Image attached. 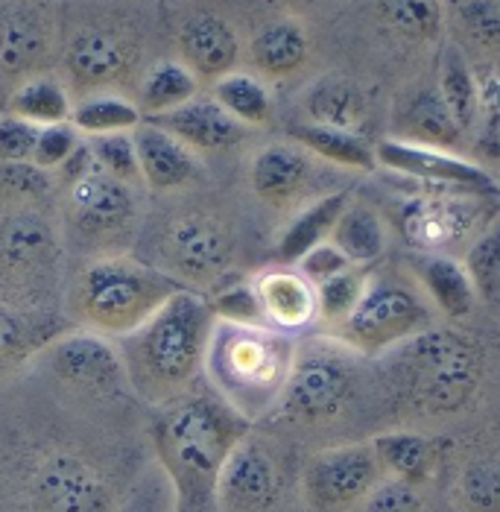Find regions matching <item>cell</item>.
<instances>
[{"instance_id":"cell-1","label":"cell","mask_w":500,"mask_h":512,"mask_svg":"<svg viewBox=\"0 0 500 512\" xmlns=\"http://www.w3.org/2000/svg\"><path fill=\"white\" fill-rule=\"evenodd\" d=\"M214 322L211 302L179 287L141 328L115 340L129 390L153 407H167L193 393L205 375Z\"/></svg>"},{"instance_id":"cell-2","label":"cell","mask_w":500,"mask_h":512,"mask_svg":"<svg viewBox=\"0 0 500 512\" xmlns=\"http://www.w3.org/2000/svg\"><path fill=\"white\" fill-rule=\"evenodd\" d=\"M252 431V422L237 413L214 390H193L161 407L153 439L158 463L173 477L179 498L202 504L214 498V483L234 445Z\"/></svg>"},{"instance_id":"cell-3","label":"cell","mask_w":500,"mask_h":512,"mask_svg":"<svg viewBox=\"0 0 500 512\" xmlns=\"http://www.w3.org/2000/svg\"><path fill=\"white\" fill-rule=\"evenodd\" d=\"M179 287L155 264L123 252L91 255L71 276L65 308L82 331L120 340L141 328Z\"/></svg>"},{"instance_id":"cell-4","label":"cell","mask_w":500,"mask_h":512,"mask_svg":"<svg viewBox=\"0 0 500 512\" xmlns=\"http://www.w3.org/2000/svg\"><path fill=\"white\" fill-rule=\"evenodd\" d=\"M296 343L290 334L270 325L214 322L205 375L217 395H223L249 422L270 416L284 390Z\"/></svg>"},{"instance_id":"cell-5","label":"cell","mask_w":500,"mask_h":512,"mask_svg":"<svg viewBox=\"0 0 500 512\" xmlns=\"http://www.w3.org/2000/svg\"><path fill=\"white\" fill-rule=\"evenodd\" d=\"M389 366L427 413H457L480 387L483 360L477 346L448 328H427L389 349Z\"/></svg>"},{"instance_id":"cell-6","label":"cell","mask_w":500,"mask_h":512,"mask_svg":"<svg viewBox=\"0 0 500 512\" xmlns=\"http://www.w3.org/2000/svg\"><path fill=\"white\" fill-rule=\"evenodd\" d=\"M65 176V223L68 235L94 255L120 252L141 223L135 185H126L94 164L88 144H79L71 161L59 170Z\"/></svg>"},{"instance_id":"cell-7","label":"cell","mask_w":500,"mask_h":512,"mask_svg":"<svg viewBox=\"0 0 500 512\" xmlns=\"http://www.w3.org/2000/svg\"><path fill=\"white\" fill-rule=\"evenodd\" d=\"M155 267L182 287H226L237 264V237L208 208H182L155 235Z\"/></svg>"},{"instance_id":"cell-8","label":"cell","mask_w":500,"mask_h":512,"mask_svg":"<svg viewBox=\"0 0 500 512\" xmlns=\"http://www.w3.org/2000/svg\"><path fill=\"white\" fill-rule=\"evenodd\" d=\"M346 343L310 340L296 349L284 390L272 407V419L287 425L316 428L334 422L354 387V363Z\"/></svg>"},{"instance_id":"cell-9","label":"cell","mask_w":500,"mask_h":512,"mask_svg":"<svg viewBox=\"0 0 500 512\" xmlns=\"http://www.w3.org/2000/svg\"><path fill=\"white\" fill-rule=\"evenodd\" d=\"M433 328V305L410 281L392 276H366L360 302L337 328L340 343L357 355H386L410 337Z\"/></svg>"},{"instance_id":"cell-10","label":"cell","mask_w":500,"mask_h":512,"mask_svg":"<svg viewBox=\"0 0 500 512\" xmlns=\"http://www.w3.org/2000/svg\"><path fill=\"white\" fill-rule=\"evenodd\" d=\"M62 243L39 205H15L0 217V293L41 308L39 296L59 273Z\"/></svg>"},{"instance_id":"cell-11","label":"cell","mask_w":500,"mask_h":512,"mask_svg":"<svg viewBox=\"0 0 500 512\" xmlns=\"http://www.w3.org/2000/svg\"><path fill=\"white\" fill-rule=\"evenodd\" d=\"M384 480L369 442L331 445L310 454L302 469V498L310 512H351Z\"/></svg>"},{"instance_id":"cell-12","label":"cell","mask_w":500,"mask_h":512,"mask_svg":"<svg viewBox=\"0 0 500 512\" xmlns=\"http://www.w3.org/2000/svg\"><path fill=\"white\" fill-rule=\"evenodd\" d=\"M33 360L71 393L109 398L129 387L115 340L82 328L59 331Z\"/></svg>"},{"instance_id":"cell-13","label":"cell","mask_w":500,"mask_h":512,"mask_svg":"<svg viewBox=\"0 0 500 512\" xmlns=\"http://www.w3.org/2000/svg\"><path fill=\"white\" fill-rule=\"evenodd\" d=\"M489 199L468 191H439L416 194L395 208V220L407 243L419 252H445L468 237H477L489 223L483 214L489 211Z\"/></svg>"},{"instance_id":"cell-14","label":"cell","mask_w":500,"mask_h":512,"mask_svg":"<svg viewBox=\"0 0 500 512\" xmlns=\"http://www.w3.org/2000/svg\"><path fill=\"white\" fill-rule=\"evenodd\" d=\"M36 512H112L103 472L74 451H47L27 480Z\"/></svg>"},{"instance_id":"cell-15","label":"cell","mask_w":500,"mask_h":512,"mask_svg":"<svg viewBox=\"0 0 500 512\" xmlns=\"http://www.w3.org/2000/svg\"><path fill=\"white\" fill-rule=\"evenodd\" d=\"M284 492V474L272 448L258 434L243 436L214 483L220 512H270Z\"/></svg>"},{"instance_id":"cell-16","label":"cell","mask_w":500,"mask_h":512,"mask_svg":"<svg viewBox=\"0 0 500 512\" xmlns=\"http://www.w3.org/2000/svg\"><path fill=\"white\" fill-rule=\"evenodd\" d=\"M375 158H378V167H386L398 176L416 179L424 185H436L445 191L483 194V197L500 194V185L489 176L486 167L457 153L439 150V147L416 144L407 138H386L375 147Z\"/></svg>"},{"instance_id":"cell-17","label":"cell","mask_w":500,"mask_h":512,"mask_svg":"<svg viewBox=\"0 0 500 512\" xmlns=\"http://www.w3.org/2000/svg\"><path fill=\"white\" fill-rule=\"evenodd\" d=\"M68 82L79 91H112L138 68V44L112 24H91L71 36L62 53Z\"/></svg>"},{"instance_id":"cell-18","label":"cell","mask_w":500,"mask_h":512,"mask_svg":"<svg viewBox=\"0 0 500 512\" xmlns=\"http://www.w3.org/2000/svg\"><path fill=\"white\" fill-rule=\"evenodd\" d=\"M316 158L299 144H267L258 150L249 164L252 194L270 208H293L299 205L313 185Z\"/></svg>"},{"instance_id":"cell-19","label":"cell","mask_w":500,"mask_h":512,"mask_svg":"<svg viewBox=\"0 0 500 512\" xmlns=\"http://www.w3.org/2000/svg\"><path fill=\"white\" fill-rule=\"evenodd\" d=\"M179 59L196 79L217 82L231 71H237L240 62V39L229 21H223L214 12H193L182 21L179 36Z\"/></svg>"},{"instance_id":"cell-20","label":"cell","mask_w":500,"mask_h":512,"mask_svg":"<svg viewBox=\"0 0 500 512\" xmlns=\"http://www.w3.org/2000/svg\"><path fill=\"white\" fill-rule=\"evenodd\" d=\"M50 24L30 3L0 9V79L39 77L50 56Z\"/></svg>"},{"instance_id":"cell-21","label":"cell","mask_w":500,"mask_h":512,"mask_svg":"<svg viewBox=\"0 0 500 512\" xmlns=\"http://www.w3.org/2000/svg\"><path fill=\"white\" fill-rule=\"evenodd\" d=\"M255 296L261 302L264 322L275 331H302L319 319L316 287L293 267H272L252 281Z\"/></svg>"},{"instance_id":"cell-22","label":"cell","mask_w":500,"mask_h":512,"mask_svg":"<svg viewBox=\"0 0 500 512\" xmlns=\"http://www.w3.org/2000/svg\"><path fill=\"white\" fill-rule=\"evenodd\" d=\"M147 120L161 126L164 132H170L191 153L193 150L223 153V150H231L234 144H240V138H243V126L214 100H191L173 112H164V115Z\"/></svg>"},{"instance_id":"cell-23","label":"cell","mask_w":500,"mask_h":512,"mask_svg":"<svg viewBox=\"0 0 500 512\" xmlns=\"http://www.w3.org/2000/svg\"><path fill=\"white\" fill-rule=\"evenodd\" d=\"M132 141L138 150L141 182L155 194L179 191L196 176V158L191 150L147 118L132 129Z\"/></svg>"},{"instance_id":"cell-24","label":"cell","mask_w":500,"mask_h":512,"mask_svg":"<svg viewBox=\"0 0 500 512\" xmlns=\"http://www.w3.org/2000/svg\"><path fill=\"white\" fill-rule=\"evenodd\" d=\"M407 267L419 281L427 302L448 319H465L477 308V290L465 273V264L445 252H413Z\"/></svg>"},{"instance_id":"cell-25","label":"cell","mask_w":500,"mask_h":512,"mask_svg":"<svg viewBox=\"0 0 500 512\" xmlns=\"http://www.w3.org/2000/svg\"><path fill=\"white\" fill-rule=\"evenodd\" d=\"M56 334V316L0 293V375H9L33 360Z\"/></svg>"},{"instance_id":"cell-26","label":"cell","mask_w":500,"mask_h":512,"mask_svg":"<svg viewBox=\"0 0 500 512\" xmlns=\"http://www.w3.org/2000/svg\"><path fill=\"white\" fill-rule=\"evenodd\" d=\"M310 56L308 30L296 18H278L264 24L249 41V62L270 79L299 74Z\"/></svg>"},{"instance_id":"cell-27","label":"cell","mask_w":500,"mask_h":512,"mask_svg":"<svg viewBox=\"0 0 500 512\" xmlns=\"http://www.w3.org/2000/svg\"><path fill=\"white\" fill-rule=\"evenodd\" d=\"M302 109L308 115V123L348 129V132H360V126L369 118L366 91L343 74L316 79L302 97Z\"/></svg>"},{"instance_id":"cell-28","label":"cell","mask_w":500,"mask_h":512,"mask_svg":"<svg viewBox=\"0 0 500 512\" xmlns=\"http://www.w3.org/2000/svg\"><path fill=\"white\" fill-rule=\"evenodd\" d=\"M348 202H351L348 191H331V194L310 199L305 208H299V214L287 223V229L278 237V249H275L278 261L284 267H293L308 255L310 249L331 240V232H334L340 214L346 211Z\"/></svg>"},{"instance_id":"cell-29","label":"cell","mask_w":500,"mask_h":512,"mask_svg":"<svg viewBox=\"0 0 500 512\" xmlns=\"http://www.w3.org/2000/svg\"><path fill=\"white\" fill-rule=\"evenodd\" d=\"M331 243L346 255L351 267L363 270L384 258L389 246V226L378 208L366 202H348L331 232Z\"/></svg>"},{"instance_id":"cell-30","label":"cell","mask_w":500,"mask_h":512,"mask_svg":"<svg viewBox=\"0 0 500 512\" xmlns=\"http://www.w3.org/2000/svg\"><path fill=\"white\" fill-rule=\"evenodd\" d=\"M372 448L378 454V463L384 469V477L404 480L413 486L427 483L436 463H439V445L430 436L416 431H386L372 439Z\"/></svg>"},{"instance_id":"cell-31","label":"cell","mask_w":500,"mask_h":512,"mask_svg":"<svg viewBox=\"0 0 500 512\" xmlns=\"http://www.w3.org/2000/svg\"><path fill=\"white\" fill-rule=\"evenodd\" d=\"M290 138H293V144L305 147L313 158H322V161L343 167V170L369 173L378 167L375 147L360 132L319 126V123H299L290 129Z\"/></svg>"},{"instance_id":"cell-32","label":"cell","mask_w":500,"mask_h":512,"mask_svg":"<svg viewBox=\"0 0 500 512\" xmlns=\"http://www.w3.org/2000/svg\"><path fill=\"white\" fill-rule=\"evenodd\" d=\"M436 91H439L445 109L451 112V118H454L457 129L462 132V138H468L474 132V123H477L480 85H477V74L471 71L468 59L462 56V50L454 47V44H448L442 50Z\"/></svg>"},{"instance_id":"cell-33","label":"cell","mask_w":500,"mask_h":512,"mask_svg":"<svg viewBox=\"0 0 500 512\" xmlns=\"http://www.w3.org/2000/svg\"><path fill=\"white\" fill-rule=\"evenodd\" d=\"M71 112H74V103H71L68 85L44 74L24 79L6 103V115L27 120L39 129L56 126V123H71Z\"/></svg>"},{"instance_id":"cell-34","label":"cell","mask_w":500,"mask_h":512,"mask_svg":"<svg viewBox=\"0 0 500 512\" xmlns=\"http://www.w3.org/2000/svg\"><path fill=\"white\" fill-rule=\"evenodd\" d=\"M144 120L138 103L126 100L117 91H94L85 94L74 103L71 126L77 132H85L88 138L94 135H115V132H132Z\"/></svg>"},{"instance_id":"cell-35","label":"cell","mask_w":500,"mask_h":512,"mask_svg":"<svg viewBox=\"0 0 500 512\" xmlns=\"http://www.w3.org/2000/svg\"><path fill=\"white\" fill-rule=\"evenodd\" d=\"M196 91H199V79L182 62H158L141 77L138 109L147 118H155L196 100Z\"/></svg>"},{"instance_id":"cell-36","label":"cell","mask_w":500,"mask_h":512,"mask_svg":"<svg viewBox=\"0 0 500 512\" xmlns=\"http://www.w3.org/2000/svg\"><path fill=\"white\" fill-rule=\"evenodd\" d=\"M214 103L223 106L240 126H267L272 120V97L264 79L246 71H231L217 79Z\"/></svg>"},{"instance_id":"cell-37","label":"cell","mask_w":500,"mask_h":512,"mask_svg":"<svg viewBox=\"0 0 500 512\" xmlns=\"http://www.w3.org/2000/svg\"><path fill=\"white\" fill-rule=\"evenodd\" d=\"M407 141H416V144H427V147H439V150H448V147H457L462 141V132L457 129V123L451 118V112L445 109L442 97L436 88H427L419 91L410 106H407Z\"/></svg>"},{"instance_id":"cell-38","label":"cell","mask_w":500,"mask_h":512,"mask_svg":"<svg viewBox=\"0 0 500 512\" xmlns=\"http://www.w3.org/2000/svg\"><path fill=\"white\" fill-rule=\"evenodd\" d=\"M378 15L395 36L419 44L439 39L445 24L439 0H378Z\"/></svg>"},{"instance_id":"cell-39","label":"cell","mask_w":500,"mask_h":512,"mask_svg":"<svg viewBox=\"0 0 500 512\" xmlns=\"http://www.w3.org/2000/svg\"><path fill=\"white\" fill-rule=\"evenodd\" d=\"M462 264L477 299H483L492 311H500V217L471 240Z\"/></svg>"},{"instance_id":"cell-40","label":"cell","mask_w":500,"mask_h":512,"mask_svg":"<svg viewBox=\"0 0 500 512\" xmlns=\"http://www.w3.org/2000/svg\"><path fill=\"white\" fill-rule=\"evenodd\" d=\"M179 489L167 469L153 460L144 472L132 480L112 512H179Z\"/></svg>"},{"instance_id":"cell-41","label":"cell","mask_w":500,"mask_h":512,"mask_svg":"<svg viewBox=\"0 0 500 512\" xmlns=\"http://www.w3.org/2000/svg\"><path fill=\"white\" fill-rule=\"evenodd\" d=\"M480 85V109L474 123V150L486 164H500V71H483Z\"/></svg>"},{"instance_id":"cell-42","label":"cell","mask_w":500,"mask_h":512,"mask_svg":"<svg viewBox=\"0 0 500 512\" xmlns=\"http://www.w3.org/2000/svg\"><path fill=\"white\" fill-rule=\"evenodd\" d=\"M88 153L100 170L115 176L126 185L141 182V167H138V150L132 141V132H115V135H94L88 138Z\"/></svg>"},{"instance_id":"cell-43","label":"cell","mask_w":500,"mask_h":512,"mask_svg":"<svg viewBox=\"0 0 500 512\" xmlns=\"http://www.w3.org/2000/svg\"><path fill=\"white\" fill-rule=\"evenodd\" d=\"M366 276L360 267H351L340 276L328 278L316 287V305H319V319L340 328L348 319V314L354 311V305L360 302Z\"/></svg>"},{"instance_id":"cell-44","label":"cell","mask_w":500,"mask_h":512,"mask_svg":"<svg viewBox=\"0 0 500 512\" xmlns=\"http://www.w3.org/2000/svg\"><path fill=\"white\" fill-rule=\"evenodd\" d=\"M0 188L15 205H39L53 191V173L36 167L33 161H3Z\"/></svg>"},{"instance_id":"cell-45","label":"cell","mask_w":500,"mask_h":512,"mask_svg":"<svg viewBox=\"0 0 500 512\" xmlns=\"http://www.w3.org/2000/svg\"><path fill=\"white\" fill-rule=\"evenodd\" d=\"M211 311L220 322H234V325H267L261 302L255 296L252 281H237L220 287L211 299Z\"/></svg>"},{"instance_id":"cell-46","label":"cell","mask_w":500,"mask_h":512,"mask_svg":"<svg viewBox=\"0 0 500 512\" xmlns=\"http://www.w3.org/2000/svg\"><path fill=\"white\" fill-rule=\"evenodd\" d=\"M462 498L474 512H500V463L474 460L462 474Z\"/></svg>"},{"instance_id":"cell-47","label":"cell","mask_w":500,"mask_h":512,"mask_svg":"<svg viewBox=\"0 0 500 512\" xmlns=\"http://www.w3.org/2000/svg\"><path fill=\"white\" fill-rule=\"evenodd\" d=\"M82 138L71 123H56V126H44L39 129V141L33 150V164L47 170V173H59L71 156L79 150Z\"/></svg>"},{"instance_id":"cell-48","label":"cell","mask_w":500,"mask_h":512,"mask_svg":"<svg viewBox=\"0 0 500 512\" xmlns=\"http://www.w3.org/2000/svg\"><path fill=\"white\" fill-rule=\"evenodd\" d=\"M460 24L474 44L500 50V6L495 0H462Z\"/></svg>"},{"instance_id":"cell-49","label":"cell","mask_w":500,"mask_h":512,"mask_svg":"<svg viewBox=\"0 0 500 512\" xmlns=\"http://www.w3.org/2000/svg\"><path fill=\"white\" fill-rule=\"evenodd\" d=\"M363 512H422V492L413 483L384 477L363 501Z\"/></svg>"},{"instance_id":"cell-50","label":"cell","mask_w":500,"mask_h":512,"mask_svg":"<svg viewBox=\"0 0 500 512\" xmlns=\"http://www.w3.org/2000/svg\"><path fill=\"white\" fill-rule=\"evenodd\" d=\"M39 141V126L15 115H0V164L3 161H33Z\"/></svg>"},{"instance_id":"cell-51","label":"cell","mask_w":500,"mask_h":512,"mask_svg":"<svg viewBox=\"0 0 500 512\" xmlns=\"http://www.w3.org/2000/svg\"><path fill=\"white\" fill-rule=\"evenodd\" d=\"M346 270H351V264H348L346 255H343L331 240L319 243L316 249H310L308 255L299 261V273L308 278L313 287H319L322 281L340 276V273H346Z\"/></svg>"}]
</instances>
